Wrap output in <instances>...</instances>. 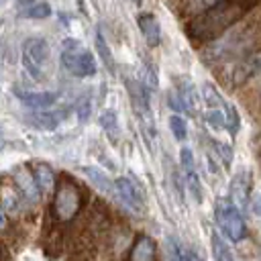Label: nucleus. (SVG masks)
Masks as SVG:
<instances>
[{
	"mask_svg": "<svg viewBox=\"0 0 261 261\" xmlns=\"http://www.w3.org/2000/svg\"><path fill=\"white\" fill-rule=\"evenodd\" d=\"M257 47H261V8L200 47V57L208 67L222 71Z\"/></svg>",
	"mask_w": 261,
	"mask_h": 261,
	"instance_id": "f257e3e1",
	"label": "nucleus"
},
{
	"mask_svg": "<svg viewBox=\"0 0 261 261\" xmlns=\"http://www.w3.org/2000/svg\"><path fill=\"white\" fill-rule=\"evenodd\" d=\"M259 8L261 0H222L212 10L184 22V31L196 47H204Z\"/></svg>",
	"mask_w": 261,
	"mask_h": 261,
	"instance_id": "f03ea898",
	"label": "nucleus"
},
{
	"mask_svg": "<svg viewBox=\"0 0 261 261\" xmlns=\"http://www.w3.org/2000/svg\"><path fill=\"white\" fill-rule=\"evenodd\" d=\"M59 65L71 77H92L98 71V63L92 51H88L82 41L73 37H65L59 45Z\"/></svg>",
	"mask_w": 261,
	"mask_h": 261,
	"instance_id": "7ed1b4c3",
	"label": "nucleus"
},
{
	"mask_svg": "<svg viewBox=\"0 0 261 261\" xmlns=\"http://www.w3.org/2000/svg\"><path fill=\"white\" fill-rule=\"evenodd\" d=\"M82 206H84V194L80 184L73 177L63 175L57 181V188L53 192V202H51L53 218L61 224H67L77 218V214L82 212Z\"/></svg>",
	"mask_w": 261,
	"mask_h": 261,
	"instance_id": "20e7f679",
	"label": "nucleus"
},
{
	"mask_svg": "<svg viewBox=\"0 0 261 261\" xmlns=\"http://www.w3.org/2000/svg\"><path fill=\"white\" fill-rule=\"evenodd\" d=\"M259 71H261V47L237 59L234 63L226 65L222 71H218V77L224 82L228 90H241V88H249Z\"/></svg>",
	"mask_w": 261,
	"mask_h": 261,
	"instance_id": "39448f33",
	"label": "nucleus"
},
{
	"mask_svg": "<svg viewBox=\"0 0 261 261\" xmlns=\"http://www.w3.org/2000/svg\"><path fill=\"white\" fill-rule=\"evenodd\" d=\"M214 218L218 222V228L230 243H241L247 234V224L241 214V208L232 202V198H218L214 206Z\"/></svg>",
	"mask_w": 261,
	"mask_h": 261,
	"instance_id": "423d86ee",
	"label": "nucleus"
},
{
	"mask_svg": "<svg viewBox=\"0 0 261 261\" xmlns=\"http://www.w3.org/2000/svg\"><path fill=\"white\" fill-rule=\"evenodd\" d=\"M20 63L33 80H41L49 63V43L37 35L27 37L20 43Z\"/></svg>",
	"mask_w": 261,
	"mask_h": 261,
	"instance_id": "0eeeda50",
	"label": "nucleus"
},
{
	"mask_svg": "<svg viewBox=\"0 0 261 261\" xmlns=\"http://www.w3.org/2000/svg\"><path fill=\"white\" fill-rule=\"evenodd\" d=\"M116 202L120 206H124L130 214L135 216H143L145 212V194L141 190V186L133 179V177H116Z\"/></svg>",
	"mask_w": 261,
	"mask_h": 261,
	"instance_id": "6e6552de",
	"label": "nucleus"
},
{
	"mask_svg": "<svg viewBox=\"0 0 261 261\" xmlns=\"http://www.w3.org/2000/svg\"><path fill=\"white\" fill-rule=\"evenodd\" d=\"M10 179H12V186L16 188V192L20 194L24 204H29V206L39 204L43 192H41V188L35 179V173H33L31 165H16L10 173Z\"/></svg>",
	"mask_w": 261,
	"mask_h": 261,
	"instance_id": "1a4fd4ad",
	"label": "nucleus"
},
{
	"mask_svg": "<svg viewBox=\"0 0 261 261\" xmlns=\"http://www.w3.org/2000/svg\"><path fill=\"white\" fill-rule=\"evenodd\" d=\"M179 167H181L184 186L190 190V194L194 196L196 202H202V184H200V175H198V169H196V157H194L190 147H181Z\"/></svg>",
	"mask_w": 261,
	"mask_h": 261,
	"instance_id": "9d476101",
	"label": "nucleus"
},
{
	"mask_svg": "<svg viewBox=\"0 0 261 261\" xmlns=\"http://www.w3.org/2000/svg\"><path fill=\"white\" fill-rule=\"evenodd\" d=\"M124 88L128 92V98L135 106V110L151 120V90L137 77H124Z\"/></svg>",
	"mask_w": 261,
	"mask_h": 261,
	"instance_id": "9b49d317",
	"label": "nucleus"
},
{
	"mask_svg": "<svg viewBox=\"0 0 261 261\" xmlns=\"http://www.w3.org/2000/svg\"><path fill=\"white\" fill-rule=\"evenodd\" d=\"M12 94L29 110H49L55 106V102L59 98L57 92H31V90H22L16 86L12 88Z\"/></svg>",
	"mask_w": 261,
	"mask_h": 261,
	"instance_id": "f8f14e48",
	"label": "nucleus"
},
{
	"mask_svg": "<svg viewBox=\"0 0 261 261\" xmlns=\"http://www.w3.org/2000/svg\"><path fill=\"white\" fill-rule=\"evenodd\" d=\"M137 27H139V33H141V37H143L147 47L157 49L161 45L163 31H161V24H159V20H157V16L153 12H147V10L139 12L137 14Z\"/></svg>",
	"mask_w": 261,
	"mask_h": 261,
	"instance_id": "ddd939ff",
	"label": "nucleus"
},
{
	"mask_svg": "<svg viewBox=\"0 0 261 261\" xmlns=\"http://www.w3.org/2000/svg\"><path fill=\"white\" fill-rule=\"evenodd\" d=\"M126 261H157V245L151 237L139 234L126 255Z\"/></svg>",
	"mask_w": 261,
	"mask_h": 261,
	"instance_id": "4468645a",
	"label": "nucleus"
},
{
	"mask_svg": "<svg viewBox=\"0 0 261 261\" xmlns=\"http://www.w3.org/2000/svg\"><path fill=\"white\" fill-rule=\"evenodd\" d=\"M82 173L86 175V179L104 196L116 198V181L110 179V175H106L102 169L98 167H82Z\"/></svg>",
	"mask_w": 261,
	"mask_h": 261,
	"instance_id": "2eb2a0df",
	"label": "nucleus"
},
{
	"mask_svg": "<svg viewBox=\"0 0 261 261\" xmlns=\"http://www.w3.org/2000/svg\"><path fill=\"white\" fill-rule=\"evenodd\" d=\"M249 190H251V177H249V171H239L232 181H230V198L234 204H241V206H247L251 202L249 198Z\"/></svg>",
	"mask_w": 261,
	"mask_h": 261,
	"instance_id": "dca6fc26",
	"label": "nucleus"
},
{
	"mask_svg": "<svg viewBox=\"0 0 261 261\" xmlns=\"http://www.w3.org/2000/svg\"><path fill=\"white\" fill-rule=\"evenodd\" d=\"M222 0H184L179 4V16L184 18V22H188V20H192V18H196V16L212 10Z\"/></svg>",
	"mask_w": 261,
	"mask_h": 261,
	"instance_id": "f3484780",
	"label": "nucleus"
},
{
	"mask_svg": "<svg viewBox=\"0 0 261 261\" xmlns=\"http://www.w3.org/2000/svg\"><path fill=\"white\" fill-rule=\"evenodd\" d=\"M94 47H96V53H98V59L104 63V67L108 69V73H116V61H114V55L110 51V45L102 33V29L96 27L94 31Z\"/></svg>",
	"mask_w": 261,
	"mask_h": 261,
	"instance_id": "a211bd4d",
	"label": "nucleus"
},
{
	"mask_svg": "<svg viewBox=\"0 0 261 261\" xmlns=\"http://www.w3.org/2000/svg\"><path fill=\"white\" fill-rule=\"evenodd\" d=\"M31 167H33V173H35V179H37L41 192L43 194H53L59 179L55 177V171L51 169V165L49 163H35Z\"/></svg>",
	"mask_w": 261,
	"mask_h": 261,
	"instance_id": "6ab92c4d",
	"label": "nucleus"
},
{
	"mask_svg": "<svg viewBox=\"0 0 261 261\" xmlns=\"http://www.w3.org/2000/svg\"><path fill=\"white\" fill-rule=\"evenodd\" d=\"M29 120H31L37 128L53 130V128H57V124H59L61 116H59V112H57V110H53V108H49V110H31Z\"/></svg>",
	"mask_w": 261,
	"mask_h": 261,
	"instance_id": "aec40b11",
	"label": "nucleus"
},
{
	"mask_svg": "<svg viewBox=\"0 0 261 261\" xmlns=\"http://www.w3.org/2000/svg\"><path fill=\"white\" fill-rule=\"evenodd\" d=\"M165 255H167V261H190L192 249L186 247L177 237H167L165 239Z\"/></svg>",
	"mask_w": 261,
	"mask_h": 261,
	"instance_id": "412c9836",
	"label": "nucleus"
},
{
	"mask_svg": "<svg viewBox=\"0 0 261 261\" xmlns=\"http://www.w3.org/2000/svg\"><path fill=\"white\" fill-rule=\"evenodd\" d=\"M210 247H212V257H214V261H234V255H232L228 243H226L218 232H212V234H210Z\"/></svg>",
	"mask_w": 261,
	"mask_h": 261,
	"instance_id": "4be33fe9",
	"label": "nucleus"
},
{
	"mask_svg": "<svg viewBox=\"0 0 261 261\" xmlns=\"http://www.w3.org/2000/svg\"><path fill=\"white\" fill-rule=\"evenodd\" d=\"M165 104L171 108V114H190V108H188V102H186V98L181 96V92L173 86V88H169L167 92H165Z\"/></svg>",
	"mask_w": 261,
	"mask_h": 261,
	"instance_id": "5701e85b",
	"label": "nucleus"
},
{
	"mask_svg": "<svg viewBox=\"0 0 261 261\" xmlns=\"http://www.w3.org/2000/svg\"><path fill=\"white\" fill-rule=\"evenodd\" d=\"M100 126L104 128V133L112 139V141H116L118 139V133H120V128H118V118H116V112L112 110V108H106L102 114H100Z\"/></svg>",
	"mask_w": 261,
	"mask_h": 261,
	"instance_id": "b1692460",
	"label": "nucleus"
},
{
	"mask_svg": "<svg viewBox=\"0 0 261 261\" xmlns=\"http://www.w3.org/2000/svg\"><path fill=\"white\" fill-rule=\"evenodd\" d=\"M175 88L181 92V96L186 98V102H188V108H190V112H194L196 108H198V90H196V86L188 80V77H181L179 80V84H175Z\"/></svg>",
	"mask_w": 261,
	"mask_h": 261,
	"instance_id": "393cba45",
	"label": "nucleus"
},
{
	"mask_svg": "<svg viewBox=\"0 0 261 261\" xmlns=\"http://www.w3.org/2000/svg\"><path fill=\"white\" fill-rule=\"evenodd\" d=\"M200 92H202V100H204L206 108H220V106H224V100H222V96L218 94V90H216V86L212 82H204Z\"/></svg>",
	"mask_w": 261,
	"mask_h": 261,
	"instance_id": "a878e982",
	"label": "nucleus"
},
{
	"mask_svg": "<svg viewBox=\"0 0 261 261\" xmlns=\"http://www.w3.org/2000/svg\"><path fill=\"white\" fill-rule=\"evenodd\" d=\"M53 14V8H51V4L49 2H45V0H39L35 6H31L27 12H22L20 16L22 18H29V20H45V18H49Z\"/></svg>",
	"mask_w": 261,
	"mask_h": 261,
	"instance_id": "bb28decb",
	"label": "nucleus"
},
{
	"mask_svg": "<svg viewBox=\"0 0 261 261\" xmlns=\"http://www.w3.org/2000/svg\"><path fill=\"white\" fill-rule=\"evenodd\" d=\"M139 80L151 90V92H155L157 88H159V75H157V69L153 67V63L151 61H143V65H141V73H139Z\"/></svg>",
	"mask_w": 261,
	"mask_h": 261,
	"instance_id": "cd10ccee",
	"label": "nucleus"
},
{
	"mask_svg": "<svg viewBox=\"0 0 261 261\" xmlns=\"http://www.w3.org/2000/svg\"><path fill=\"white\" fill-rule=\"evenodd\" d=\"M167 122H169V130H171L173 139L184 143L188 139V122H186V118L181 114H171Z\"/></svg>",
	"mask_w": 261,
	"mask_h": 261,
	"instance_id": "c85d7f7f",
	"label": "nucleus"
},
{
	"mask_svg": "<svg viewBox=\"0 0 261 261\" xmlns=\"http://www.w3.org/2000/svg\"><path fill=\"white\" fill-rule=\"evenodd\" d=\"M222 110H224V118H226V130L234 137V135L239 133V128H241V116H239V110H237L234 104H230V102H224Z\"/></svg>",
	"mask_w": 261,
	"mask_h": 261,
	"instance_id": "c756f323",
	"label": "nucleus"
},
{
	"mask_svg": "<svg viewBox=\"0 0 261 261\" xmlns=\"http://www.w3.org/2000/svg\"><path fill=\"white\" fill-rule=\"evenodd\" d=\"M204 120H206V124H208L212 130H222V128H226V118H224V110H222V108H208L206 114H204Z\"/></svg>",
	"mask_w": 261,
	"mask_h": 261,
	"instance_id": "7c9ffc66",
	"label": "nucleus"
},
{
	"mask_svg": "<svg viewBox=\"0 0 261 261\" xmlns=\"http://www.w3.org/2000/svg\"><path fill=\"white\" fill-rule=\"evenodd\" d=\"M210 145H212V149H214V155L220 159V163H222L224 167H230V163H232V147H230L228 143L218 141V139H212Z\"/></svg>",
	"mask_w": 261,
	"mask_h": 261,
	"instance_id": "2f4dec72",
	"label": "nucleus"
},
{
	"mask_svg": "<svg viewBox=\"0 0 261 261\" xmlns=\"http://www.w3.org/2000/svg\"><path fill=\"white\" fill-rule=\"evenodd\" d=\"M90 112H92V102H90V98H80L77 104H75V114H77V118H80L82 122H86V120L90 118Z\"/></svg>",
	"mask_w": 261,
	"mask_h": 261,
	"instance_id": "473e14b6",
	"label": "nucleus"
},
{
	"mask_svg": "<svg viewBox=\"0 0 261 261\" xmlns=\"http://www.w3.org/2000/svg\"><path fill=\"white\" fill-rule=\"evenodd\" d=\"M249 208L255 216H261V194H253L251 196V202H249Z\"/></svg>",
	"mask_w": 261,
	"mask_h": 261,
	"instance_id": "72a5a7b5",
	"label": "nucleus"
},
{
	"mask_svg": "<svg viewBox=\"0 0 261 261\" xmlns=\"http://www.w3.org/2000/svg\"><path fill=\"white\" fill-rule=\"evenodd\" d=\"M39 0H14V8H16V12L18 14H22V12H27L31 6H35Z\"/></svg>",
	"mask_w": 261,
	"mask_h": 261,
	"instance_id": "f704fd0d",
	"label": "nucleus"
},
{
	"mask_svg": "<svg viewBox=\"0 0 261 261\" xmlns=\"http://www.w3.org/2000/svg\"><path fill=\"white\" fill-rule=\"evenodd\" d=\"M75 4H77V8H80L84 14L88 12V10H86V0H75Z\"/></svg>",
	"mask_w": 261,
	"mask_h": 261,
	"instance_id": "c9c22d12",
	"label": "nucleus"
},
{
	"mask_svg": "<svg viewBox=\"0 0 261 261\" xmlns=\"http://www.w3.org/2000/svg\"><path fill=\"white\" fill-rule=\"evenodd\" d=\"M59 18H61V22H63L65 27H69V20H67V14H65V12H59Z\"/></svg>",
	"mask_w": 261,
	"mask_h": 261,
	"instance_id": "e433bc0d",
	"label": "nucleus"
},
{
	"mask_svg": "<svg viewBox=\"0 0 261 261\" xmlns=\"http://www.w3.org/2000/svg\"><path fill=\"white\" fill-rule=\"evenodd\" d=\"M2 2H8V0H2Z\"/></svg>",
	"mask_w": 261,
	"mask_h": 261,
	"instance_id": "4c0bfd02",
	"label": "nucleus"
},
{
	"mask_svg": "<svg viewBox=\"0 0 261 261\" xmlns=\"http://www.w3.org/2000/svg\"><path fill=\"white\" fill-rule=\"evenodd\" d=\"M181 2H184V0H179V4H181Z\"/></svg>",
	"mask_w": 261,
	"mask_h": 261,
	"instance_id": "58836bf2",
	"label": "nucleus"
}]
</instances>
